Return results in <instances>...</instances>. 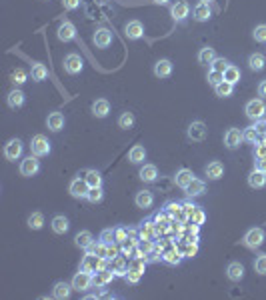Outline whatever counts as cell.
<instances>
[{
    "label": "cell",
    "instance_id": "9a60e30c",
    "mask_svg": "<svg viewBox=\"0 0 266 300\" xmlns=\"http://www.w3.org/2000/svg\"><path fill=\"white\" fill-rule=\"evenodd\" d=\"M188 14H190V6H188V2H184V0H178V2H174V4L170 6V16H172L176 22H182Z\"/></svg>",
    "mask_w": 266,
    "mask_h": 300
},
{
    "label": "cell",
    "instance_id": "ac0fdd59",
    "mask_svg": "<svg viewBox=\"0 0 266 300\" xmlns=\"http://www.w3.org/2000/svg\"><path fill=\"white\" fill-rule=\"evenodd\" d=\"M124 32H126V36H128L130 40H138V38H142V34H144V26H142L140 20H130V22L124 26Z\"/></svg>",
    "mask_w": 266,
    "mask_h": 300
},
{
    "label": "cell",
    "instance_id": "f5cc1de1",
    "mask_svg": "<svg viewBox=\"0 0 266 300\" xmlns=\"http://www.w3.org/2000/svg\"><path fill=\"white\" fill-rule=\"evenodd\" d=\"M254 270H256L260 276H266V254L256 256V260H254Z\"/></svg>",
    "mask_w": 266,
    "mask_h": 300
},
{
    "label": "cell",
    "instance_id": "83f0119b",
    "mask_svg": "<svg viewBox=\"0 0 266 300\" xmlns=\"http://www.w3.org/2000/svg\"><path fill=\"white\" fill-rule=\"evenodd\" d=\"M128 160H130L132 164H140V162H144V160H146V150H144V146H140V144L132 146V148L128 150Z\"/></svg>",
    "mask_w": 266,
    "mask_h": 300
},
{
    "label": "cell",
    "instance_id": "9f6ffc18",
    "mask_svg": "<svg viewBox=\"0 0 266 300\" xmlns=\"http://www.w3.org/2000/svg\"><path fill=\"white\" fill-rule=\"evenodd\" d=\"M210 66H212V70H218V72H224V70H226V68L230 66V62H228L226 58H216V60H214V62H212Z\"/></svg>",
    "mask_w": 266,
    "mask_h": 300
},
{
    "label": "cell",
    "instance_id": "4fadbf2b",
    "mask_svg": "<svg viewBox=\"0 0 266 300\" xmlns=\"http://www.w3.org/2000/svg\"><path fill=\"white\" fill-rule=\"evenodd\" d=\"M114 278H116V274H114V270L108 266V268H104V270H100V272L92 274V284H94L96 288H102V286L110 284Z\"/></svg>",
    "mask_w": 266,
    "mask_h": 300
},
{
    "label": "cell",
    "instance_id": "5bb4252c",
    "mask_svg": "<svg viewBox=\"0 0 266 300\" xmlns=\"http://www.w3.org/2000/svg\"><path fill=\"white\" fill-rule=\"evenodd\" d=\"M110 268L114 270V274L116 276H126V272H128V268H130V262H128V256H124L122 252L114 258V260H110Z\"/></svg>",
    "mask_w": 266,
    "mask_h": 300
},
{
    "label": "cell",
    "instance_id": "4316f807",
    "mask_svg": "<svg viewBox=\"0 0 266 300\" xmlns=\"http://www.w3.org/2000/svg\"><path fill=\"white\" fill-rule=\"evenodd\" d=\"M172 74V62L168 58H160L156 64H154V76L158 78H168Z\"/></svg>",
    "mask_w": 266,
    "mask_h": 300
},
{
    "label": "cell",
    "instance_id": "f907efd6",
    "mask_svg": "<svg viewBox=\"0 0 266 300\" xmlns=\"http://www.w3.org/2000/svg\"><path fill=\"white\" fill-rule=\"evenodd\" d=\"M206 80H208V84H210V86H218V84L224 80V72L210 70V72H208V76H206Z\"/></svg>",
    "mask_w": 266,
    "mask_h": 300
},
{
    "label": "cell",
    "instance_id": "f6af8a7d",
    "mask_svg": "<svg viewBox=\"0 0 266 300\" xmlns=\"http://www.w3.org/2000/svg\"><path fill=\"white\" fill-rule=\"evenodd\" d=\"M132 126H134V114H132V112H122V114L118 116V128L128 130V128H132Z\"/></svg>",
    "mask_w": 266,
    "mask_h": 300
},
{
    "label": "cell",
    "instance_id": "ba28073f",
    "mask_svg": "<svg viewBox=\"0 0 266 300\" xmlns=\"http://www.w3.org/2000/svg\"><path fill=\"white\" fill-rule=\"evenodd\" d=\"M38 170H40V160H38V156H34V154H30L28 158H24V160L20 162V174H22L24 178L34 176Z\"/></svg>",
    "mask_w": 266,
    "mask_h": 300
},
{
    "label": "cell",
    "instance_id": "7dc6e473",
    "mask_svg": "<svg viewBox=\"0 0 266 300\" xmlns=\"http://www.w3.org/2000/svg\"><path fill=\"white\" fill-rule=\"evenodd\" d=\"M26 80H28V72H26L24 68H16V70L12 72V82H14V86H22Z\"/></svg>",
    "mask_w": 266,
    "mask_h": 300
},
{
    "label": "cell",
    "instance_id": "91938a15",
    "mask_svg": "<svg viewBox=\"0 0 266 300\" xmlns=\"http://www.w3.org/2000/svg\"><path fill=\"white\" fill-rule=\"evenodd\" d=\"M128 238V228H116V244H124Z\"/></svg>",
    "mask_w": 266,
    "mask_h": 300
},
{
    "label": "cell",
    "instance_id": "ab89813d",
    "mask_svg": "<svg viewBox=\"0 0 266 300\" xmlns=\"http://www.w3.org/2000/svg\"><path fill=\"white\" fill-rule=\"evenodd\" d=\"M216 58H218V56H216L214 48H210V46H206V48H202V50L198 52V62H200V64H212Z\"/></svg>",
    "mask_w": 266,
    "mask_h": 300
},
{
    "label": "cell",
    "instance_id": "44dd1931",
    "mask_svg": "<svg viewBox=\"0 0 266 300\" xmlns=\"http://www.w3.org/2000/svg\"><path fill=\"white\" fill-rule=\"evenodd\" d=\"M164 210H166L174 220L188 222V216H186V212H184V204H180V202H168Z\"/></svg>",
    "mask_w": 266,
    "mask_h": 300
},
{
    "label": "cell",
    "instance_id": "db71d44e",
    "mask_svg": "<svg viewBox=\"0 0 266 300\" xmlns=\"http://www.w3.org/2000/svg\"><path fill=\"white\" fill-rule=\"evenodd\" d=\"M102 196H104L102 186H100V188H90V190H88L86 200H88V202H92V204H96V202H100V200H102Z\"/></svg>",
    "mask_w": 266,
    "mask_h": 300
},
{
    "label": "cell",
    "instance_id": "f1b7e54d",
    "mask_svg": "<svg viewBox=\"0 0 266 300\" xmlns=\"http://www.w3.org/2000/svg\"><path fill=\"white\" fill-rule=\"evenodd\" d=\"M194 180V172L192 170H188V168H180L178 172H176V176H174V182H176V186H180L182 190L190 184Z\"/></svg>",
    "mask_w": 266,
    "mask_h": 300
},
{
    "label": "cell",
    "instance_id": "681fc988",
    "mask_svg": "<svg viewBox=\"0 0 266 300\" xmlns=\"http://www.w3.org/2000/svg\"><path fill=\"white\" fill-rule=\"evenodd\" d=\"M98 240H102V242H106V244L116 242V228H104V230L100 232V238H98Z\"/></svg>",
    "mask_w": 266,
    "mask_h": 300
},
{
    "label": "cell",
    "instance_id": "b9f144b4",
    "mask_svg": "<svg viewBox=\"0 0 266 300\" xmlns=\"http://www.w3.org/2000/svg\"><path fill=\"white\" fill-rule=\"evenodd\" d=\"M26 224H28L30 230H40V228L44 226V214H42V212H32V214L28 216Z\"/></svg>",
    "mask_w": 266,
    "mask_h": 300
},
{
    "label": "cell",
    "instance_id": "ee69618b",
    "mask_svg": "<svg viewBox=\"0 0 266 300\" xmlns=\"http://www.w3.org/2000/svg\"><path fill=\"white\" fill-rule=\"evenodd\" d=\"M240 68H236L234 64H230L226 70H224V80L226 82H230V84H236V82H240Z\"/></svg>",
    "mask_w": 266,
    "mask_h": 300
},
{
    "label": "cell",
    "instance_id": "7a4b0ae2",
    "mask_svg": "<svg viewBox=\"0 0 266 300\" xmlns=\"http://www.w3.org/2000/svg\"><path fill=\"white\" fill-rule=\"evenodd\" d=\"M244 112H246V116H248L250 120L260 122V120L266 116V104H264L262 98H254V100H250V102L246 104Z\"/></svg>",
    "mask_w": 266,
    "mask_h": 300
},
{
    "label": "cell",
    "instance_id": "9c48e42d",
    "mask_svg": "<svg viewBox=\"0 0 266 300\" xmlns=\"http://www.w3.org/2000/svg\"><path fill=\"white\" fill-rule=\"evenodd\" d=\"M244 142V134L238 130V128H228L224 132V146L228 150H236L240 144Z\"/></svg>",
    "mask_w": 266,
    "mask_h": 300
},
{
    "label": "cell",
    "instance_id": "94428289",
    "mask_svg": "<svg viewBox=\"0 0 266 300\" xmlns=\"http://www.w3.org/2000/svg\"><path fill=\"white\" fill-rule=\"evenodd\" d=\"M80 2H82V0H62V6L66 10H76L80 6Z\"/></svg>",
    "mask_w": 266,
    "mask_h": 300
},
{
    "label": "cell",
    "instance_id": "e575fe53",
    "mask_svg": "<svg viewBox=\"0 0 266 300\" xmlns=\"http://www.w3.org/2000/svg\"><path fill=\"white\" fill-rule=\"evenodd\" d=\"M248 186L250 188H264L266 186V172L252 170L250 176H248Z\"/></svg>",
    "mask_w": 266,
    "mask_h": 300
},
{
    "label": "cell",
    "instance_id": "816d5d0a",
    "mask_svg": "<svg viewBox=\"0 0 266 300\" xmlns=\"http://www.w3.org/2000/svg\"><path fill=\"white\" fill-rule=\"evenodd\" d=\"M242 134H244V142H250V144H256V140H258V136H260V132L256 130V126L246 128Z\"/></svg>",
    "mask_w": 266,
    "mask_h": 300
},
{
    "label": "cell",
    "instance_id": "484cf974",
    "mask_svg": "<svg viewBox=\"0 0 266 300\" xmlns=\"http://www.w3.org/2000/svg\"><path fill=\"white\" fill-rule=\"evenodd\" d=\"M192 16H194V20H198V22H206V20L212 16V10H210L208 2H198V4L194 6V10H192Z\"/></svg>",
    "mask_w": 266,
    "mask_h": 300
},
{
    "label": "cell",
    "instance_id": "d6986e66",
    "mask_svg": "<svg viewBox=\"0 0 266 300\" xmlns=\"http://www.w3.org/2000/svg\"><path fill=\"white\" fill-rule=\"evenodd\" d=\"M64 124H66V118H64L62 112H50L48 118H46V126L52 132H60L64 128Z\"/></svg>",
    "mask_w": 266,
    "mask_h": 300
},
{
    "label": "cell",
    "instance_id": "7c38bea8",
    "mask_svg": "<svg viewBox=\"0 0 266 300\" xmlns=\"http://www.w3.org/2000/svg\"><path fill=\"white\" fill-rule=\"evenodd\" d=\"M182 250L180 248H176V244H170L164 252H162V262H166V264H170V266H178L180 262H182Z\"/></svg>",
    "mask_w": 266,
    "mask_h": 300
},
{
    "label": "cell",
    "instance_id": "6125c7cd",
    "mask_svg": "<svg viewBox=\"0 0 266 300\" xmlns=\"http://www.w3.org/2000/svg\"><path fill=\"white\" fill-rule=\"evenodd\" d=\"M254 170L266 172V158H256V160H254Z\"/></svg>",
    "mask_w": 266,
    "mask_h": 300
},
{
    "label": "cell",
    "instance_id": "e0dca14e",
    "mask_svg": "<svg viewBox=\"0 0 266 300\" xmlns=\"http://www.w3.org/2000/svg\"><path fill=\"white\" fill-rule=\"evenodd\" d=\"M92 42L98 46V48H108L112 44V32L108 28H98L92 36Z\"/></svg>",
    "mask_w": 266,
    "mask_h": 300
},
{
    "label": "cell",
    "instance_id": "8d00e7d4",
    "mask_svg": "<svg viewBox=\"0 0 266 300\" xmlns=\"http://www.w3.org/2000/svg\"><path fill=\"white\" fill-rule=\"evenodd\" d=\"M248 66H250V70L260 72V70H264V66H266V58H264L260 52H254V54L248 56Z\"/></svg>",
    "mask_w": 266,
    "mask_h": 300
},
{
    "label": "cell",
    "instance_id": "2e32d148",
    "mask_svg": "<svg viewBox=\"0 0 266 300\" xmlns=\"http://www.w3.org/2000/svg\"><path fill=\"white\" fill-rule=\"evenodd\" d=\"M56 36H58V40H62V42H70V40H74V36H76V26H74L72 22L64 20V22L58 26Z\"/></svg>",
    "mask_w": 266,
    "mask_h": 300
},
{
    "label": "cell",
    "instance_id": "f546056e",
    "mask_svg": "<svg viewBox=\"0 0 266 300\" xmlns=\"http://www.w3.org/2000/svg\"><path fill=\"white\" fill-rule=\"evenodd\" d=\"M92 114H94L96 118H106V116L110 114V104H108V100H104V98L94 100V104H92Z\"/></svg>",
    "mask_w": 266,
    "mask_h": 300
},
{
    "label": "cell",
    "instance_id": "cb8c5ba5",
    "mask_svg": "<svg viewBox=\"0 0 266 300\" xmlns=\"http://www.w3.org/2000/svg\"><path fill=\"white\" fill-rule=\"evenodd\" d=\"M226 276L232 282H240L244 278V264L242 262H230L226 266Z\"/></svg>",
    "mask_w": 266,
    "mask_h": 300
},
{
    "label": "cell",
    "instance_id": "e7e4bbea",
    "mask_svg": "<svg viewBox=\"0 0 266 300\" xmlns=\"http://www.w3.org/2000/svg\"><path fill=\"white\" fill-rule=\"evenodd\" d=\"M258 96H260V98H266V80H262V82L258 84Z\"/></svg>",
    "mask_w": 266,
    "mask_h": 300
},
{
    "label": "cell",
    "instance_id": "5b68a950",
    "mask_svg": "<svg viewBox=\"0 0 266 300\" xmlns=\"http://www.w3.org/2000/svg\"><path fill=\"white\" fill-rule=\"evenodd\" d=\"M206 134H208V128H206V124L200 122V120L190 122V126L186 128V136H188V140H192V142H202V140L206 138Z\"/></svg>",
    "mask_w": 266,
    "mask_h": 300
},
{
    "label": "cell",
    "instance_id": "bcb514c9",
    "mask_svg": "<svg viewBox=\"0 0 266 300\" xmlns=\"http://www.w3.org/2000/svg\"><path fill=\"white\" fill-rule=\"evenodd\" d=\"M106 248H108V244L102 242V240H98V242H92V246L88 248V252L96 254V256H100V258H106Z\"/></svg>",
    "mask_w": 266,
    "mask_h": 300
},
{
    "label": "cell",
    "instance_id": "6f0895ef",
    "mask_svg": "<svg viewBox=\"0 0 266 300\" xmlns=\"http://www.w3.org/2000/svg\"><path fill=\"white\" fill-rule=\"evenodd\" d=\"M204 220H206V214H204V210L198 206V208L194 210V214L190 216V222H194V224H204Z\"/></svg>",
    "mask_w": 266,
    "mask_h": 300
},
{
    "label": "cell",
    "instance_id": "d6a6232c",
    "mask_svg": "<svg viewBox=\"0 0 266 300\" xmlns=\"http://www.w3.org/2000/svg\"><path fill=\"white\" fill-rule=\"evenodd\" d=\"M92 242H94V236H92V232H88V230H82V232H78V234L74 236V244H76L78 248H82V250H88V248L92 246Z\"/></svg>",
    "mask_w": 266,
    "mask_h": 300
},
{
    "label": "cell",
    "instance_id": "836d02e7",
    "mask_svg": "<svg viewBox=\"0 0 266 300\" xmlns=\"http://www.w3.org/2000/svg\"><path fill=\"white\" fill-rule=\"evenodd\" d=\"M138 176H140L142 182H154V180L158 178V168H156L154 164H144V166L140 168Z\"/></svg>",
    "mask_w": 266,
    "mask_h": 300
},
{
    "label": "cell",
    "instance_id": "3957f363",
    "mask_svg": "<svg viewBox=\"0 0 266 300\" xmlns=\"http://www.w3.org/2000/svg\"><path fill=\"white\" fill-rule=\"evenodd\" d=\"M30 150H32V154L34 156H48L50 154V142H48V138L46 136H42V134H36V136H32V142H30Z\"/></svg>",
    "mask_w": 266,
    "mask_h": 300
},
{
    "label": "cell",
    "instance_id": "f35d334b",
    "mask_svg": "<svg viewBox=\"0 0 266 300\" xmlns=\"http://www.w3.org/2000/svg\"><path fill=\"white\" fill-rule=\"evenodd\" d=\"M84 180L88 182L90 188H100L102 186V174L98 170H86L84 172Z\"/></svg>",
    "mask_w": 266,
    "mask_h": 300
},
{
    "label": "cell",
    "instance_id": "ffe728a7",
    "mask_svg": "<svg viewBox=\"0 0 266 300\" xmlns=\"http://www.w3.org/2000/svg\"><path fill=\"white\" fill-rule=\"evenodd\" d=\"M72 290H74L72 284H68V282H64V280H58V282L52 286V298H56V300H66Z\"/></svg>",
    "mask_w": 266,
    "mask_h": 300
},
{
    "label": "cell",
    "instance_id": "7402d4cb",
    "mask_svg": "<svg viewBox=\"0 0 266 300\" xmlns=\"http://www.w3.org/2000/svg\"><path fill=\"white\" fill-rule=\"evenodd\" d=\"M134 204H136L138 208L146 210V208H150V206L154 204V194H152L150 190H140V192H136V196H134Z\"/></svg>",
    "mask_w": 266,
    "mask_h": 300
},
{
    "label": "cell",
    "instance_id": "d590c367",
    "mask_svg": "<svg viewBox=\"0 0 266 300\" xmlns=\"http://www.w3.org/2000/svg\"><path fill=\"white\" fill-rule=\"evenodd\" d=\"M30 76L34 82H42L48 78V68L42 64V62H34L32 64V70H30Z\"/></svg>",
    "mask_w": 266,
    "mask_h": 300
},
{
    "label": "cell",
    "instance_id": "30bf717a",
    "mask_svg": "<svg viewBox=\"0 0 266 300\" xmlns=\"http://www.w3.org/2000/svg\"><path fill=\"white\" fill-rule=\"evenodd\" d=\"M88 190H90V186H88V182L84 178H74L70 182V186H68V192H70L72 198H86Z\"/></svg>",
    "mask_w": 266,
    "mask_h": 300
},
{
    "label": "cell",
    "instance_id": "277c9868",
    "mask_svg": "<svg viewBox=\"0 0 266 300\" xmlns=\"http://www.w3.org/2000/svg\"><path fill=\"white\" fill-rule=\"evenodd\" d=\"M264 238H266V232L262 230V228H250L246 234H244V238H242V242L248 246V248H260L262 244H264Z\"/></svg>",
    "mask_w": 266,
    "mask_h": 300
},
{
    "label": "cell",
    "instance_id": "74e56055",
    "mask_svg": "<svg viewBox=\"0 0 266 300\" xmlns=\"http://www.w3.org/2000/svg\"><path fill=\"white\" fill-rule=\"evenodd\" d=\"M6 102H8V106H10V108H20V106L24 104V92H22V90H18V88L10 90V92H8V98H6Z\"/></svg>",
    "mask_w": 266,
    "mask_h": 300
},
{
    "label": "cell",
    "instance_id": "c3c4849f",
    "mask_svg": "<svg viewBox=\"0 0 266 300\" xmlns=\"http://www.w3.org/2000/svg\"><path fill=\"white\" fill-rule=\"evenodd\" d=\"M198 254V242H186L182 246V256L184 258H194Z\"/></svg>",
    "mask_w": 266,
    "mask_h": 300
},
{
    "label": "cell",
    "instance_id": "1f68e13d",
    "mask_svg": "<svg viewBox=\"0 0 266 300\" xmlns=\"http://www.w3.org/2000/svg\"><path fill=\"white\" fill-rule=\"evenodd\" d=\"M138 232H140V240H154L156 238V222H152V220L142 222Z\"/></svg>",
    "mask_w": 266,
    "mask_h": 300
},
{
    "label": "cell",
    "instance_id": "4dcf8cb0",
    "mask_svg": "<svg viewBox=\"0 0 266 300\" xmlns=\"http://www.w3.org/2000/svg\"><path fill=\"white\" fill-rule=\"evenodd\" d=\"M204 190H206V182H202V180H198V178H194V180L184 188V192H186L188 198H196V196H200Z\"/></svg>",
    "mask_w": 266,
    "mask_h": 300
},
{
    "label": "cell",
    "instance_id": "680465c9",
    "mask_svg": "<svg viewBox=\"0 0 266 300\" xmlns=\"http://www.w3.org/2000/svg\"><path fill=\"white\" fill-rule=\"evenodd\" d=\"M254 158H266V142H256Z\"/></svg>",
    "mask_w": 266,
    "mask_h": 300
},
{
    "label": "cell",
    "instance_id": "603a6c76",
    "mask_svg": "<svg viewBox=\"0 0 266 300\" xmlns=\"http://www.w3.org/2000/svg\"><path fill=\"white\" fill-rule=\"evenodd\" d=\"M50 226H52V232H54V234H66L68 228H70V220H68L64 214H56V216L52 218Z\"/></svg>",
    "mask_w": 266,
    "mask_h": 300
},
{
    "label": "cell",
    "instance_id": "8fae6325",
    "mask_svg": "<svg viewBox=\"0 0 266 300\" xmlns=\"http://www.w3.org/2000/svg\"><path fill=\"white\" fill-rule=\"evenodd\" d=\"M4 156L6 160H18L22 156V142L18 138H12L4 144Z\"/></svg>",
    "mask_w": 266,
    "mask_h": 300
},
{
    "label": "cell",
    "instance_id": "52a82bcc",
    "mask_svg": "<svg viewBox=\"0 0 266 300\" xmlns=\"http://www.w3.org/2000/svg\"><path fill=\"white\" fill-rule=\"evenodd\" d=\"M72 288L74 290H78V292H86L90 286H94L92 284V274L90 272H86V270H80V272H76L74 274V278H72Z\"/></svg>",
    "mask_w": 266,
    "mask_h": 300
},
{
    "label": "cell",
    "instance_id": "03108f58",
    "mask_svg": "<svg viewBox=\"0 0 266 300\" xmlns=\"http://www.w3.org/2000/svg\"><path fill=\"white\" fill-rule=\"evenodd\" d=\"M152 2H154V4H160V6H162V4H168L170 0H152Z\"/></svg>",
    "mask_w": 266,
    "mask_h": 300
},
{
    "label": "cell",
    "instance_id": "003e7915",
    "mask_svg": "<svg viewBox=\"0 0 266 300\" xmlns=\"http://www.w3.org/2000/svg\"><path fill=\"white\" fill-rule=\"evenodd\" d=\"M200 2H210V0H200Z\"/></svg>",
    "mask_w": 266,
    "mask_h": 300
},
{
    "label": "cell",
    "instance_id": "7bdbcfd3",
    "mask_svg": "<svg viewBox=\"0 0 266 300\" xmlns=\"http://www.w3.org/2000/svg\"><path fill=\"white\" fill-rule=\"evenodd\" d=\"M142 270H138V268H134V266H130L128 268V272H126V276H124V280L128 282V284H132V286H134V284H138L140 280H142Z\"/></svg>",
    "mask_w": 266,
    "mask_h": 300
},
{
    "label": "cell",
    "instance_id": "8992f818",
    "mask_svg": "<svg viewBox=\"0 0 266 300\" xmlns=\"http://www.w3.org/2000/svg\"><path fill=\"white\" fill-rule=\"evenodd\" d=\"M64 70L68 72V74H80L82 72V68H84V62H82V58H80V54H76V52H70V54H66L64 56Z\"/></svg>",
    "mask_w": 266,
    "mask_h": 300
},
{
    "label": "cell",
    "instance_id": "be15d7a7",
    "mask_svg": "<svg viewBox=\"0 0 266 300\" xmlns=\"http://www.w3.org/2000/svg\"><path fill=\"white\" fill-rule=\"evenodd\" d=\"M184 204V212H186V216H188V220H190V216L194 214V210L198 208V206H194V204H190V202H182Z\"/></svg>",
    "mask_w": 266,
    "mask_h": 300
},
{
    "label": "cell",
    "instance_id": "d4e9b609",
    "mask_svg": "<svg viewBox=\"0 0 266 300\" xmlns=\"http://www.w3.org/2000/svg\"><path fill=\"white\" fill-rule=\"evenodd\" d=\"M204 174L208 176V180H220L224 176V164L218 162V160H214V162H210L204 168Z\"/></svg>",
    "mask_w": 266,
    "mask_h": 300
},
{
    "label": "cell",
    "instance_id": "11a10c76",
    "mask_svg": "<svg viewBox=\"0 0 266 300\" xmlns=\"http://www.w3.org/2000/svg\"><path fill=\"white\" fill-rule=\"evenodd\" d=\"M252 38L256 42H266V24H258L254 30H252Z\"/></svg>",
    "mask_w": 266,
    "mask_h": 300
},
{
    "label": "cell",
    "instance_id": "60d3db41",
    "mask_svg": "<svg viewBox=\"0 0 266 300\" xmlns=\"http://www.w3.org/2000/svg\"><path fill=\"white\" fill-rule=\"evenodd\" d=\"M214 92H216L218 98H228V96H232V92H234V84L222 80L218 86H214Z\"/></svg>",
    "mask_w": 266,
    "mask_h": 300
},
{
    "label": "cell",
    "instance_id": "6da1fadb",
    "mask_svg": "<svg viewBox=\"0 0 266 300\" xmlns=\"http://www.w3.org/2000/svg\"><path fill=\"white\" fill-rule=\"evenodd\" d=\"M108 266H110V260L100 258V256L92 254V252H86V256H84L82 262H80V270H86V272H90V274H96V272H100V270H104V268H108Z\"/></svg>",
    "mask_w": 266,
    "mask_h": 300
}]
</instances>
